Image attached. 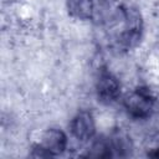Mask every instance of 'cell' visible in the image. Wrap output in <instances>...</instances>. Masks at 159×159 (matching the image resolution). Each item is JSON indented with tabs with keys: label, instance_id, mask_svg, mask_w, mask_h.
<instances>
[{
	"label": "cell",
	"instance_id": "obj_1",
	"mask_svg": "<svg viewBox=\"0 0 159 159\" xmlns=\"http://www.w3.org/2000/svg\"><path fill=\"white\" fill-rule=\"evenodd\" d=\"M106 26L109 29L111 45L117 51H129L142 39L143 19L139 10L133 6L120 4Z\"/></svg>",
	"mask_w": 159,
	"mask_h": 159
},
{
	"label": "cell",
	"instance_id": "obj_2",
	"mask_svg": "<svg viewBox=\"0 0 159 159\" xmlns=\"http://www.w3.org/2000/svg\"><path fill=\"white\" fill-rule=\"evenodd\" d=\"M155 99L147 87H137L123 101L127 113L134 119H147L152 116Z\"/></svg>",
	"mask_w": 159,
	"mask_h": 159
},
{
	"label": "cell",
	"instance_id": "obj_7",
	"mask_svg": "<svg viewBox=\"0 0 159 159\" xmlns=\"http://www.w3.org/2000/svg\"><path fill=\"white\" fill-rule=\"evenodd\" d=\"M108 138H109V142H111L113 155L127 157V155L130 154V152H132V142H130V138L125 133L118 130V132H114Z\"/></svg>",
	"mask_w": 159,
	"mask_h": 159
},
{
	"label": "cell",
	"instance_id": "obj_6",
	"mask_svg": "<svg viewBox=\"0 0 159 159\" xmlns=\"http://www.w3.org/2000/svg\"><path fill=\"white\" fill-rule=\"evenodd\" d=\"M68 12L80 20H92L93 0H67Z\"/></svg>",
	"mask_w": 159,
	"mask_h": 159
},
{
	"label": "cell",
	"instance_id": "obj_4",
	"mask_svg": "<svg viewBox=\"0 0 159 159\" xmlns=\"http://www.w3.org/2000/svg\"><path fill=\"white\" fill-rule=\"evenodd\" d=\"M96 94L101 103L111 104L120 96V83L118 78L107 68H101L96 77Z\"/></svg>",
	"mask_w": 159,
	"mask_h": 159
},
{
	"label": "cell",
	"instance_id": "obj_8",
	"mask_svg": "<svg viewBox=\"0 0 159 159\" xmlns=\"http://www.w3.org/2000/svg\"><path fill=\"white\" fill-rule=\"evenodd\" d=\"M87 157H91V158H109V157H113L109 138L108 137L107 138L106 137L97 138L92 143L91 148L88 149Z\"/></svg>",
	"mask_w": 159,
	"mask_h": 159
},
{
	"label": "cell",
	"instance_id": "obj_3",
	"mask_svg": "<svg viewBox=\"0 0 159 159\" xmlns=\"http://www.w3.org/2000/svg\"><path fill=\"white\" fill-rule=\"evenodd\" d=\"M67 143L68 139L63 130L58 128H50L42 134L40 143L34 145V155L41 158L61 155L66 152Z\"/></svg>",
	"mask_w": 159,
	"mask_h": 159
},
{
	"label": "cell",
	"instance_id": "obj_9",
	"mask_svg": "<svg viewBox=\"0 0 159 159\" xmlns=\"http://www.w3.org/2000/svg\"><path fill=\"white\" fill-rule=\"evenodd\" d=\"M148 157H153V158H159V147H155L153 149H150L148 152Z\"/></svg>",
	"mask_w": 159,
	"mask_h": 159
},
{
	"label": "cell",
	"instance_id": "obj_5",
	"mask_svg": "<svg viewBox=\"0 0 159 159\" xmlns=\"http://www.w3.org/2000/svg\"><path fill=\"white\" fill-rule=\"evenodd\" d=\"M71 133L73 138L77 140L86 143L94 138L96 135V120L91 112L88 111H81L78 112L71 120L70 124Z\"/></svg>",
	"mask_w": 159,
	"mask_h": 159
}]
</instances>
